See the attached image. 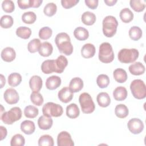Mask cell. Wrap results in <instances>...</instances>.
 <instances>
[{"label":"cell","mask_w":146,"mask_h":146,"mask_svg":"<svg viewBox=\"0 0 146 146\" xmlns=\"http://www.w3.org/2000/svg\"><path fill=\"white\" fill-rule=\"evenodd\" d=\"M55 44L59 51L66 55H70L73 52V46L70 36L66 33H58L55 38Z\"/></svg>","instance_id":"cell-1"},{"label":"cell","mask_w":146,"mask_h":146,"mask_svg":"<svg viewBox=\"0 0 146 146\" xmlns=\"http://www.w3.org/2000/svg\"><path fill=\"white\" fill-rule=\"evenodd\" d=\"M103 33L108 38L112 37L116 33L118 22L116 18L112 15L106 16L103 20Z\"/></svg>","instance_id":"cell-2"},{"label":"cell","mask_w":146,"mask_h":146,"mask_svg":"<svg viewBox=\"0 0 146 146\" xmlns=\"http://www.w3.org/2000/svg\"><path fill=\"white\" fill-rule=\"evenodd\" d=\"M99 59L104 63L112 62L114 59V53L111 44L108 42H103L99 49Z\"/></svg>","instance_id":"cell-3"},{"label":"cell","mask_w":146,"mask_h":146,"mask_svg":"<svg viewBox=\"0 0 146 146\" xmlns=\"http://www.w3.org/2000/svg\"><path fill=\"white\" fill-rule=\"evenodd\" d=\"M139 51L136 48H122L117 54L118 60L123 63L134 62L139 57Z\"/></svg>","instance_id":"cell-4"},{"label":"cell","mask_w":146,"mask_h":146,"mask_svg":"<svg viewBox=\"0 0 146 146\" xmlns=\"http://www.w3.org/2000/svg\"><path fill=\"white\" fill-rule=\"evenodd\" d=\"M22 110L18 107H14L9 111L4 112L1 116V119L6 124H13L15 121L21 119Z\"/></svg>","instance_id":"cell-5"},{"label":"cell","mask_w":146,"mask_h":146,"mask_svg":"<svg viewBox=\"0 0 146 146\" xmlns=\"http://www.w3.org/2000/svg\"><path fill=\"white\" fill-rule=\"evenodd\" d=\"M130 90L134 98L143 99L146 96V86L141 79H135L130 84Z\"/></svg>","instance_id":"cell-6"},{"label":"cell","mask_w":146,"mask_h":146,"mask_svg":"<svg viewBox=\"0 0 146 146\" xmlns=\"http://www.w3.org/2000/svg\"><path fill=\"white\" fill-rule=\"evenodd\" d=\"M79 102L82 112L84 113H91L95 108V103L91 95L87 92L81 94L79 98Z\"/></svg>","instance_id":"cell-7"},{"label":"cell","mask_w":146,"mask_h":146,"mask_svg":"<svg viewBox=\"0 0 146 146\" xmlns=\"http://www.w3.org/2000/svg\"><path fill=\"white\" fill-rule=\"evenodd\" d=\"M43 115L48 117H59L63 112V107L53 102H48L43 105L42 107Z\"/></svg>","instance_id":"cell-8"},{"label":"cell","mask_w":146,"mask_h":146,"mask_svg":"<svg viewBox=\"0 0 146 146\" xmlns=\"http://www.w3.org/2000/svg\"><path fill=\"white\" fill-rule=\"evenodd\" d=\"M127 127L133 134H139L144 129L143 122L138 118H132L127 123Z\"/></svg>","instance_id":"cell-9"},{"label":"cell","mask_w":146,"mask_h":146,"mask_svg":"<svg viewBox=\"0 0 146 146\" xmlns=\"http://www.w3.org/2000/svg\"><path fill=\"white\" fill-rule=\"evenodd\" d=\"M57 144L58 146H73L74 143L68 132L62 131L58 135Z\"/></svg>","instance_id":"cell-10"},{"label":"cell","mask_w":146,"mask_h":146,"mask_svg":"<svg viewBox=\"0 0 146 146\" xmlns=\"http://www.w3.org/2000/svg\"><path fill=\"white\" fill-rule=\"evenodd\" d=\"M3 98L5 102L9 104H14L18 103L19 96L17 91L12 88H7L4 92Z\"/></svg>","instance_id":"cell-11"},{"label":"cell","mask_w":146,"mask_h":146,"mask_svg":"<svg viewBox=\"0 0 146 146\" xmlns=\"http://www.w3.org/2000/svg\"><path fill=\"white\" fill-rule=\"evenodd\" d=\"M73 93L68 87H63L58 92V98L62 102L67 103L72 99L74 96Z\"/></svg>","instance_id":"cell-12"},{"label":"cell","mask_w":146,"mask_h":146,"mask_svg":"<svg viewBox=\"0 0 146 146\" xmlns=\"http://www.w3.org/2000/svg\"><path fill=\"white\" fill-rule=\"evenodd\" d=\"M1 56L3 61L10 62L15 59L16 57V53L14 48L10 47H7L2 50Z\"/></svg>","instance_id":"cell-13"},{"label":"cell","mask_w":146,"mask_h":146,"mask_svg":"<svg viewBox=\"0 0 146 146\" xmlns=\"http://www.w3.org/2000/svg\"><path fill=\"white\" fill-rule=\"evenodd\" d=\"M42 78L38 75H33L29 80V86L33 92H39L42 87Z\"/></svg>","instance_id":"cell-14"},{"label":"cell","mask_w":146,"mask_h":146,"mask_svg":"<svg viewBox=\"0 0 146 146\" xmlns=\"http://www.w3.org/2000/svg\"><path fill=\"white\" fill-rule=\"evenodd\" d=\"M61 82L60 78L56 75H52L46 79V87L50 90H54L60 86Z\"/></svg>","instance_id":"cell-15"},{"label":"cell","mask_w":146,"mask_h":146,"mask_svg":"<svg viewBox=\"0 0 146 146\" xmlns=\"http://www.w3.org/2000/svg\"><path fill=\"white\" fill-rule=\"evenodd\" d=\"M53 120L51 117L44 115L40 116L38 120V125L40 129L43 130H48L52 125Z\"/></svg>","instance_id":"cell-16"},{"label":"cell","mask_w":146,"mask_h":146,"mask_svg":"<svg viewBox=\"0 0 146 146\" xmlns=\"http://www.w3.org/2000/svg\"><path fill=\"white\" fill-rule=\"evenodd\" d=\"M68 64V60L67 58L63 55H60L56 59H55V72L61 74L63 72L65 68Z\"/></svg>","instance_id":"cell-17"},{"label":"cell","mask_w":146,"mask_h":146,"mask_svg":"<svg viewBox=\"0 0 146 146\" xmlns=\"http://www.w3.org/2000/svg\"><path fill=\"white\" fill-rule=\"evenodd\" d=\"M95 54V47L93 44L86 43L81 49V55L84 58H92Z\"/></svg>","instance_id":"cell-18"},{"label":"cell","mask_w":146,"mask_h":146,"mask_svg":"<svg viewBox=\"0 0 146 146\" xmlns=\"http://www.w3.org/2000/svg\"><path fill=\"white\" fill-rule=\"evenodd\" d=\"M128 70L130 73L133 75H140L145 72V68L143 63L137 62L131 64L128 67Z\"/></svg>","instance_id":"cell-19"},{"label":"cell","mask_w":146,"mask_h":146,"mask_svg":"<svg viewBox=\"0 0 146 146\" xmlns=\"http://www.w3.org/2000/svg\"><path fill=\"white\" fill-rule=\"evenodd\" d=\"M21 131L26 135H31L33 133L35 130V125L34 123L29 120H26L21 124Z\"/></svg>","instance_id":"cell-20"},{"label":"cell","mask_w":146,"mask_h":146,"mask_svg":"<svg viewBox=\"0 0 146 146\" xmlns=\"http://www.w3.org/2000/svg\"><path fill=\"white\" fill-rule=\"evenodd\" d=\"M83 87V82L79 77L72 78L69 84V88L72 92H78Z\"/></svg>","instance_id":"cell-21"},{"label":"cell","mask_w":146,"mask_h":146,"mask_svg":"<svg viewBox=\"0 0 146 146\" xmlns=\"http://www.w3.org/2000/svg\"><path fill=\"white\" fill-rule=\"evenodd\" d=\"M96 100L99 106L107 107L111 103V98L108 93L105 92H100L96 97Z\"/></svg>","instance_id":"cell-22"},{"label":"cell","mask_w":146,"mask_h":146,"mask_svg":"<svg viewBox=\"0 0 146 146\" xmlns=\"http://www.w3.org/2000/svg\"><path fill=\"white\" fill-rule=\"evenodd\" d=\"M127 90L123 87L119 86L116 87L113 91V96L117 101H123L127 97Z\"/></svg>","instance_id":"cell-23"},{"label":"cell","mask_w":146,"mask_h":146,"mask_svg":"<svg viewBox=\"0 0 146 146\" xmlns=\"http://www.w3.org/2000/svg\"><path fill=\"white\" fill-rule=\"evenodd\" d=\"M42 71L46 74H50L55 71V60H46L41 64Z\"/></svg>","instance_id":"cell-24"},{"label":"cell","mask_w":146,"mask_h":146,"mask_svg":"<svg viewBox=\"0 0 146 146\" xmlns=\"http://www.w3.org/2000/svg\"><path fill=\"white\" fill-rule=\"evenodd\" d=\"M80 110L75 103H71L66 107V115L71 119H75L79 116Z\"/></svg>","instance_id":"cell-25"},{"label":"cell","mask_w":146,"mask_h":146,"mask_svg":"<svg viewBox=\"0 0 146 146\" xmlns=\"http://www.w3.org/2000/svg\"><path fill=\"white\" fill-rule=\"evenodd\" d=\"M53 47L52 44L48 42H44L42 43L38 51L40 55L47 57L49 56L52 53Z\"/></svg>","instance_id":"cell-26"},{"label":"cell","mask_w":146,"mask_h":146,"mask_svg":"<svg viewBox=\"0 0 146 146\" xmlns=\"http://www.w3.org/2000/svg\"><path fill=\"white\" fill-rule=\"evenodd\" d=\"M74 35L79 40H85L88 38L89 33L86 29L83 27H78L74 31Z\"/></svg>","instance_id":"cell-27"},{"label":"cell","mask_w":146,"mask_h":146,"mask_svg":"<svg viewBox=\"0 0 146 146\" xmlns=\"http://www.w3.org/2000/svg\"><path fill=\"white\" fill-rule=\"evenodd\" d=\"M113 76L115 80L120 83L125 82L127 79V74L126 71L121 68L115 69L113 72Z\"/></svg>","instance_id":"cell-28"},{"label":"cell","mask_w":146,"mask_h":146,"mask_svg":"<svg viewBox=\"0 0 146 146\" xmlns=\"http://www.w3.org/2000/svg\"><path fill=\"white\" fill-rule=\"evenodd\" d=\"M96 15L92 12L86 11L82 14L81 17L82 22L86 25L91 26L94 24L96 21Z\"/></svg>","instance_id":"cell-29"},{"label":"cell","mask_w":146,"mask_h":146,"mask_svg":"<svg viewBox=\"0 0 146 146\" xmlns=\"http://www.w3.org/2000/svg\"><path fill=\"white\" fill-rule=\"evenodd\" d=\"M120 18L124 23H129L133 19V13L128 8H124L120 11Z\"/></svg>","instance_id":"cell-30"},{"label":"cell","mask_w":146,"mask_h":146,"mask_svg":"<svg viewBox=\"0 0 146 146\" xmlns=\"http://www.w3.org/2000/svg\"><path fill=\"white\" fill-rule=\"evenodd\" d=\"M115 113L119 118L123 119L128 115L129 110L125 105L123 104H119L115 107Z\"/></svg>","instance_id":"cell-31"},{"label":"cell","mask_w":146,"mask_h":146,"mask_svg":"<svg viewBox=\"0 0 146 146\" xmlns=\"http://www.w3.org/2000/svg\"><path fill=\"white\" fill-rule=\"evenodd\" d=\"M129 5L136 12L143 11L146 6L145 1L143 0H131Z\"/></svg>","instance_id":"cell-32"},{"label":"cell","mask_w":146,"mask_h":146,"mask_svg":"<svg viewBox=\"0 0 146 146\" xmlns=\"http://www.w3.org/2000/svg\"><path fill=\"white\" fill-rule=\"evenodd\" d=\"M8 83L11 87L18 86L22 82V76L17 72L10 74L8 76Z\"/></svg>","instance_id":"cell-33"},{"label":"cell","mask_w":146,"mask_h":146,"mask_svg":"<svg viewBox=\"0 0 146 146\" xmlns=\"http://www.w3.org/2000/svg\"><path fill=\"white\" fill-rule=\"evenodd\" d=\"M129 36L130 38L133 40H138L140 39L143 34L141 29L138 26H132L129 30Z\"/></svg>","instance_id":"cell-34"},{"label":"cell","mask_w":146,"mask_h":146,"mask_svg":"<svg viewBox=\"0 0 146 146\" xmlns=\"http://www.w3.org/2000/svg\"><path fill=\"white\" fill-rule=\"evenodd\" d=\"M16 35L21 38L27 39L30 38L31 34V30L26 26H21L16 30Z\"/></svg>","instance_id":"cell-35"},{"label":"cell","mask_w":146,"mask_h":146,"mask_svg":"<svg viewBox=\"0 0 146 146\" xmlns=\"http://www.w3.org/2000/svg\"><path fill=\"white\" fill-rule=\"evenodd\" d=\"M38 113V109L34 106H27L24 109V115L27 118H35Z\"/></svg>","instance_id":"cell-36"},{"label":"cell","mask_w":146,"mask_h":146,"mask_svg":"<svg viewBox=\"0 0 146 146\" xmlns=\"http://www.w3.org/2000/svg\"><path fill=\"white\" fill-rule=\"evenodd\" d=\"M42 43L38 38H34L30 40L27 44V49L31 53H34L38 51Z\"/></svg>","instance_id":"cell-37"},{"label":"cell","mask_w":146,"mask_h":146,"mask_svg":"<svg viewBox=\"0 0 146 146\" xmlns=\"http://www.w3.org/2000/svg\"><path fill=\"white\" fill-rule=\"evenodd\" d=\"M36 19V15L33 11H27L22 15V21L26 24H33Z\"/></svg>","instance_id":"cell-38"},{"label":"cell","mask_w":146,"mask_h":146,"mask_svg":"<svg viewBox=\"0 0 146 146\" xmlns=\"http://www.w3.org/2000/svg\"><path fill=\"white\" fill-rule=\"evenodd\" d=\"M54 144V139L49 135H42L38 140V145L39 146H53Z\"/></svg>","instance_id":"cell-39"},{"label":"cell","mask_w":146,"mask_h":146,"mask_svg":"<svg viewBox=\"0 0 146 146\" xmlns=\"http://www.w3.org/2000/svg\"><path fill=\"white\" fill-rule=\"evenodd\" d=\"M14 23L13 18L9 15H3L0 20V25L3 29L10 28Z\"/></svg>","instance_id":"cell-40"},{"label":"cell","mask_w":146,"mask_h":146,"mask_svg":"<svg viewBox=\"0 0 146 146\" xmlns=\"http://www.w3.org/2000/svg\"><path fill=\"white\" fill-rule=\"evenodd\" d=\"M96 83L101 88H106L110 84V78L106 74H100L96 78Z\"/></svg>","instance_id":"cell-41"},{"label":"cell","mask_w":146,"mask_h":146,"mask_svg":"<svg viewBox=\"0 0 146 146\" xmlns=\"http://www.w3.org/2000/svg\"><path fill=\"white\" fill-rule=\"evenodd\" d=\"M57 11V6L55 3L53 2L48 3L43 9L44 14L48 17H52L55 14Z\"/></svg>","instance_id":"cell-42"},{"label":"cell","mask_w":146,"mask_h":146,"mask_svg":"<svg viewBox=\"0 0 146 146\" xmlns=\"http://www.w3.org/2000/svg\"><path fill=\"white\" fill-rule=\"evenodd\" d=\"M25 144V139L21 134H15L14 135L10 141L11 146H23Z\"/></svg>","instance_id":"cell-43"},{"label":"cell","mask_w":146,"mask_h":146,"mask_svg":"<svg viewBox=\"0 0 146 146\" xmlns=\"http://www.w3.org/2000/svg\"><path fill=\"white\" fill-rule=\"evenodd\" d=\"M31 102L37 106H40L44 102L42 95L39 92H33L30 95Z\"/></svg>","instance_id":"cell-44"},{"label":"cell","mask_w":146,"mask_h":146,"mask_svg":"<svg viewBox=\"0 0 146 146\" xmlns=\"http://www.w3.org/2000/svg\"><path fill=\"white\" fill-rule=\"evenodd\" d=\"M39 36L41 39L47 40L48 39L52 34V31L49 27L45 26L41 28L39 31Z\"/></svg>","instance_id":"cell-45"},{"label":"cell","mask_w":146,"mask_h":146,"mask_svg":"<svg viewBox=\"0 0 146 146\" xmlns=\"http://www.w3.org/2000/svg\"><path fill=\"white\" fill-rule=\"evenodd\" d=\"M2 7L6 13H12L15 9V5L13 1L11 0H5L2 3Z\"/></svg>","instance_id":"cell-46"},{"label":"cell","mask_w":146,"mask_h":146,"mask_svg":"<svg viewBox=\"0 0 146 146\" xmlns=\"http://www.w3.org/2000/svg\"><path fill=\"white\" fill-rule=\"evenodd\" d=\"M34 0H19L17 1L18 6L21 9H26L29 7H33Z\"/></svg>","instance_id":"cell-47"},{"label":"cell","mask_w":146,"mask_h":146,"mask_svg":"<svg viewBox=\"0 0 146 146\" xmlns=\"http://www.w3.org/2000/svg\"><path fill=\"white\" fill-rule=\"evenodd\" d=\"M79 2V0H62L61 4L64 9H70L75 6Z\"/></svg>","instance_id":"cell-48"},{"label":"cell","mask_w":146,"mask_h":146,"mask_svg":"<svg viewBox=\"0 0 146 146\" xmlns=\"http://www.w3.org/2000/svg\"><path fill=\"white\" fill-rule=\"evenodd\" d=\"M86 5L91 9H95L98 6L99 1L98 0H85Z\"/></svg>","instance_id":"cell-49"},{"label":"cell","mask_w":146,"mask_h":146,"mask_svg":"<svg viewBox=\"0 0 146 146\" xmlns=\"http://www.w3.org/2000/svg\"><path fill=\"white\" fill-rule=\"evenodd\" d=\"M0 132H1L0 140H2L6 138L7 134V131L5 127H4L3 126H0Z\"/></svg>","instance_id":"cell-50"},{"label":"cell","mask_w":146,"mask_h":146,"mask_svg":"<svg viewBox=\"0 0 146 146\" xmlns=\"http://www.w3.org/2000/svg\"><path fill=\"white\" fill-rule=\"evenodd\" d=\"M104 2L107 6H113L117 2V0H104Z\"/></svg>","instance_id":"cell-51"},{"label":"cell","mask_w":146,"mask_h":146,"mask_svg":"<svg viewBox=\"0 0 146 146\" xmlns=\"http://www.w3.org/2000/svg\"><path fill=\"white\" fill-rule=\"evenodd\" d=\"M6 83V79L2 74H1V88H3Z\"/></svg>","instance_id":"cell-52"},{"label":"cell","mask_w":146,"mask_h":146,"mask_svg":"<svg viewBox=\"0 0 146 146\" xmlns=\"http://www.w3.org/2000/svg\"><path fill=\"white\" fill-rule=\"evenodd\" d=\"M1 116L2 115V114H3V112H2V111H3V110H4V108H3V107L2 106V105H1Z\"/></svg>","instance_id":"cell-53"}]
</instances>
